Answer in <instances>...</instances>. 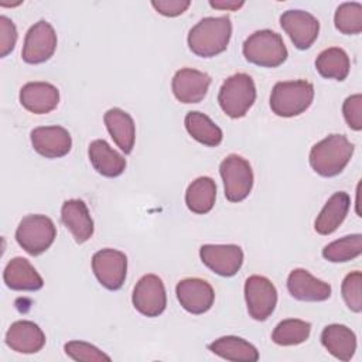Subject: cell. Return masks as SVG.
<instances>
[{"mask_svg":"<svg viewBox=\"0 0 362 362\" xmlns=\"http://www.w3.org/2000/svg\"><path fill=\"white\" fill-rule=\"evenodd\" d=\"M311 324L298 318H288L280 321L272 332L274 344L281 346H291L303 344L308 339Z\"/></svg>","mask_w":362,"mask_h":362,"instance_id":"f546056e","label":"cell"},{"mask_svg":"<svg viewBox=\"0 0 362 362\" xmlns=\"http://www.w3.org/2000/svg\"><path fill=\"white\" fill-rule=\"evenodd\" d=\"M354 154V144L344 134H329L315 143L308 156L311 168L321 177H335L344 171Z\"/></svg>","mask_w":362,"mask_h":362,"instance_id":"7a4b0ae2","label":"cell"},{"mask_svg":"<svg viewBox=\"0 0 362 362\" xmlns=\"http://www.w3.org/2000/svg\"><path fill=\"white\" fill-rule=\"evenodd\" d=\"M175 294L181 307L195 315L209 311L215 301V291L212 286L199 277L180 280L175 287Z\"/></svg>","mask_w":362,"mask_h":362,"instance_id":"5bb4252c","label":"cell"},{"mask_svg":"<svg viewBox=\"0 0 362 362\" xmlns=\"http://www.w3.org/2000/svg\"><path fill=\"white\" fill-rule=\"evenodd\" d=\"M92 270L105 288L116 291L126 280L127 256L117 249H100L92 256Z\"/></svg>","mask_w":362,"mask_h":362,"instance_id":"9c48e42d","label":"cell"},{"mask_svg":"<svg viewBox=\"0 0 362 362\" xmlns=\"http://www.w3.org/2000/svg\"><path fill=\"white\" fill-rule=\"evenodd\" d=\"M242 52L247 62L264 68L280 66L288 57L281 35L272 30H259L250 34L243 42Z\"/></svg>","mask_w":362,"mask_h":362,"instance_id":"277c9868","label":"cell"},{"mask_svg":"<svg viewBox=\"0 0 362 362\" xmlns=\"http://www.w3.org/2000/svg\"><path fill=\"white\" fill-rule=\"evenodd\" d=\"M55 238L57 228L52 219L41 214L24 216L16 229L17 243L31 256H38L48 250Z\"/></svg>","mask_w":362,"mask_h":362,"instance_id":"8992f818","label":"cell"},{"mask_svg":"<svg viewBox=\"0 0 362 362\" xmlns=\"http://www.w3.org/2000/svg\"><path fill=\"white\" fill-rule=\"evenodd\" d=\"M362 253V235L354 233L328 243L322 249V257L332 263H344L356 259Z\"/></svg>","mask_w":362,"mask_h":362,"instance_id":"4dcf8cb0","label":"cell"},{"mask_svg":"<svg viewBox=\"0 0 362 362\" xmlns=\"http://www.w3.org/2000/svg\"><path fill=\"white\" fill-rule=\"evenodd\" d=\"M184 124L188 134L204 146L216 147L222 143L223 133L221 127L215 124L205 113H201L197 110L188 112L185 115Z\"/></svg>","mask_w":362,"mask_h":362,"instance_id":"83f0119b","label":"cell"},{"mask_svg":"<svg viewBox=\"0 0 362 362\" xmlns=\"http://www.w3.org/2000/svg\"><path fill=\"white\" fill-rule=\"evenodd\" d=\"M351 205V198L346 192L338 191L334 192L329 199L325 202L324 208L317 215L314 222V229L320 235L334 233L339 225L345 221Z\"/></svg>","mask_w":362,"mask_h":362,"instance_id":"cb8c5ba5","label":"cell"},{"mask_svg":"<svg viewBox=\"0 0 362 362\" xmlns=\"http://www.w3.org/2000/svg\"><path fill=\"white\" fill-rule=\"evenodd\" d=\"M30 140L33 148L45 158L64 157L72 147L71 134L62 126L35 127L30 133Z\"/></svg>","mask_w":362,"mask_h":362,"instance_id":"9a60e30c","label":"cell"},{"mask_svg":"<svg viewBox=\"0 0 362 362\" xmlns=\"http://www.w3.org/2000/svg\"><path fill=\"white\" fill-rule=\"evenodd\" d=\"M133 307L144 317H158L167 307V294L163 280L157 274H144L134 286Z\"/></svg>","mask_w":362,"mask_h":362,"instance_id":"8fae6325","label":"cell"},{"mask_svg":"<svg viewBox=\"0 0 362 362\" xmlns=\"http://www.w3.org/2000/svg\"><path fill=\"white\" fill-rule=\"evenodd\" d=\"M351 62L348 54L338 47L321 51L315 59V69L322 78L344 81L349 74Z\"/></svg>","mask_w":362,"mask_h":362,"instance_id":"f1b7e54d","label":"cell"},{"mask_svg":"<svg viewBox=\"0 0 362 362\" xmlns=\"http://www.w3.org/2000/svg\"><path fill=\"white\" fill-rule=\"evenodd\" d=\"M208 349L226 361L256 362L259 359V351L256 346L235 335H226L215 339L208 345Z\"/></svg>","mask_w":362,"mask_h":362,"instance_id":"484cf974","label":"cell"},{"mask_svg":"<svg viewBox=\"0 0 362 362\" xmlns=\"http://www.w3.org/2000/svg\"><path fill=\"white\" fill-rule=\"evenodd\" d=\"M216 199V184L211 177H198L195 178L185 191V204L187 208L197 214H208Z\"/></svg>","mask_w":362,"mask_h":362,"instance_id":"4316f807","label":"cell"},{"mask_svg":"<svg viewBox=\"0 0 362 362\" xmlns=\"http://www.w3.org/2000/svg\"><path fill=\"white\" fill-rule=\"evenodd\" d=\"M20 103L34 115H45L57 109L59 90L49 82H27L20 89Z\"/></svg>","mask_w":362,"mask_h":362,"instance_id":"ac0fdd59","label":"cell"},{"mask_svg":"<svg viewBox=\"0 0 362 362\" xmlns=\"http://www.w3.org/2000/svg\"><path fill=\"white\" fill-rule=\"evenodd\" d=\"M61 221L79 245L93 235V219L82 199H66L61 206Z\"/></svg>","mask_w":362,"mask_h":362,"instance_id":"ffe728a7","label":"cell"},{"mask_svg":"<svg viewBox=\"0 0 362 362\" xmlns=\"http://www.w3.org/2000/svg\"><path fill=\"white\" fill-rule=\"evenodd\" d=\"M230 35L232 23L228 16L205 17L188 31L187 42L195 55L212 58L228 48Z\"/></svg>","mask_w":362,"mask_h":362,"instance_id":"6da1fadb","label":"cell"},{"mask_svg":"<svg viewBox=\"0 0 362 362\" xmlns=\"http://www.w3.org/2000/svg\"><path fill=\"white\" fill-rule=\"evenodd\" d=\"M280 25L298 49H308L320 33L317 17L300 8L284 11L280 16Z\"/></svg>","mask_w":362,"mask_h":362,"instance_id":"7c38bea8","label":"cell"},{"mask_svg":"<svg viewBox=\"0 0 362 362\" xmlns=\"http://www.w3.org/2000/svg\"><path fill=\"white\" fill-rule=\"evenodd\" d=\"M151 6L154 10L165 17L181 16L191 6L189 0H153Z\"/></svg>","mask_w":362,"mask_h":362,"instance_id":"8d00e7d4","label":"cell"},{"mask_svg":"<svg viewBox=\"0 0 362 362\" xmlns=\"http://www.w3.org/2000/svg\"><path fill=\"white\" fill-rule=\"evenodd\" d=\"M103 122L117 147L124 154H130L136 140V124L133 117L120 107H112L105 113Z\"/></svg>","mask_w":362,"mask_h":362,"instance_id":"7402d4cb","label":"cell"},{"mask_svg":"<svg viewBox=\"0 0 362 362\" xmlns=\"http://www.w3.org/2000/svg\"><path fill=\"white\" fill-rule=\"evenodd\" d=\"M256 100V86L250 75L238 72L225 79L218 93V103L222 112L232 117H243Z\"/></svg>","mask_w":362,"mask_h":362,"instance_id":"5b68a950","label":"cell"},{"mask_svg":"<svg viewBox=\"0 0 362 362\" xmlns=\"http://www.w3.org/2000/svg\"><path fill=\"white\" fill-rule=\"evenodd\" d=\"M245 4V1L242 0H211L209 6L212 8H218V10H226V11H236L239 10L242 6Z\"/></svg>","mask_w":362,"mask_h":362,"instance_id":"74e56055","label":"cell"},{"mask_svg":"<svg viewBox=\"0 0 362 362\" xmlns=\"http://www.w3.org/2000/svg\"><path fill=\"white\" fill-rule=\"evenodd\" d=\"M245 300L249 315L266 321L277 305V290L267 277L253 274L245 281Z\"/></svg>","mask_w":362,"mask_h":362,"instance_id":"ba28073f","label":"cell"},{"mask_svg":"<svg viewBox=\"0 0 362 362\" xmlns=\"http://www.w3.org/2000/svg\"><path fill=\"white\" fill-rule=\"evenodd\" d=\"M314 86L304 79L280 81L270 93V109L279 117H294L304 113L313 103Z\"/></svg>","mask_w":362,"mask_h":362,"instance_id":"3957f363","label":"cell"},{"mask_svg":"<svg viewBox=\"0 0 362 362\" xmlns=\"http://www.w3.org/2000/svg\"><path fill=\"white\" fill-rule=\"evenodd\" d=\"M57 42L54 27L47 20H40L31 25L25 34L21 58L27 64H42L54 55Z\"/></svg>","mask_w":362,"mask_h":362,"instance_id":"30bf717a","label":"cell"},{"mask_svg":"<svg viewBox=\"0 0 362 362\" xmlns=\"http://www.w3.org/2000/svg\"><path fill=\"white\" fill-rule=\"evenodd\" d=\"M4 341L11 351L18 354H37L45 345V334L35 322L20 320L8 327Z\"/></svg>","mask_w":362,"mask_h":362,"instance_id":"d6986e66","label":"cell"},{"mask_svg":"<svg viewBox=\"0 0 362 362\" xmlns=\"http://www.w3.org/2000/svg\"><path fill=\"white\" fill-rule=\"evenodd\" d=\"M88 156L93 168L103 177L115 178L122 175L126 170V158L102 139L90 141Z\"/></svg>","mask_w":362,"mask_h":362,"instance_id":"603a6c76","label":"cell"},{"mask_svg":"<svg viewBox=\"0 0 362 362\" xmlns=\"http://www.w3.org/2000/svg\"><path fill=\"white\" fill-rule=\"evenodd\" d=\"M219 173L228 201L240 202L249 197L253 188V170L246 158L229 154L219 164Z\"/></svg>","mask_w":362,"mask_h":362,"instance_id":"52a82bcc","label":"cell"},{"mask_svg":"<svg viewBox=\"0 0 362 362\" xmlns=\"http://www.w3.org/2000/svg\"><path fill=\"white\" fill-rule=\"evenodd\" d=\"M321 344L334 358L348 362L356 351V335L346 325L329 324L321 332Z\"/></svg>","mask_w":362,"mask_h":362,"instance_id":"d4e9b609","label":"cell"},{"mask_svg":"<svg viewBox=\"0 0 362 362\" xmlns=\"http://www.w3.org/2000/svg\"><path fill=\"white\" fill-rule=\"evenodd\" d=\"M342 115L346 124L359 132L362 129V95L355 93L348 96L342 105Z\"/></svg>","mask_w":362,"mask_h":362,"instance_id":"e575fe53","label":"cell"},{"mask_svg":"<svg viewBox=\"0 0 362 362\" xmlns=\"http://www.w3.org/2000/svg\"><path fill=\"white\" fill-rule=\"evenodd\" d=\"M288 293L300 301H325L331 297V286L314 277L305 269H294L287 277Z\"/></svg>","mask_w":362,"mask_h":362,"instance_id":"e0dca14e","label":"cell"},{"mask_svg":"<svg viewBox=\"0 0 362 362\" xmlns=\"http://www.w3.org/2000/svg\"><path fill=\"white\" fill-rule=\"evenodd\" d=\"M65 354L74 361L83 362H102L110 361V356L102 352L98 346L85 341H69L64 345Z\"/></svg>","mask_w":362,"mask_h":362,"instance_id":"836d02e7","label":"cell"},{"mask_svg":"<svg viewBox=\"0 0 362 362\" xmlns=\"http://www.w3.org/2000/svg\"><path fill=\"white\" fill-rule=\"evenodd\" d=\"M18 34L16 24L6 16H0V57H7L16 47Z\"/></svg>","mask_w":362,"mask_h":362,"instance_id":"d590c367","label":"cell"},{"mask_svg":"<svg viewBox=\"0 0 362 362\" xmlns=\"http://www.w3.org/2000/svg\"><path fill=\"white\" fill-rule=\"evenodd\" d=\"M335 28L345 35H356L362 31V4L346 1L337 7L334 16Z\"/></svg>","mask_w":362,"mask_h":362,"instance_id":"1f68e13d","label":"cell"},{"mask_svg":"<svg viewBox=\"0 0 362 362\" xmlns=\"http://www.w3.org/2000/svg\"><path fill=\"white\" fill-rule=\"evenodd\" d=\"M6 286L16 291H37L42 288L44 280L35 267L24 257H13L3 272Z\"/></svg>","mask_w":362,"mask_h":362,"instance_id":"44dd1931","label":"cell"},{"mask_svg":"<svg viewBox=\"0 0 362 362\" xmlns=\"http://www.w3.org/2000/svg\"><path fill=\"white\" fill-rule=\"evenodd\" d=\"M341 293L346 307L351 311H362V273L359 270L351 272L345 276L341 286Z\"/></svg>","mask_w":362,"mask_h":362,"instance_id":"d6a6232c","label":"cell"},{"mask_svg":"<svg viewBox=\"0 0 362 362\" xmlns=\"http://www.w3.org/2000/svg\"><path fill=\"white\" fill-rule=\"evenodd\" d=\"M211 76L206 72L182 68L178 69L171 81V89L175 99L181 103H199L208 93Z\"/></svg>","mask_w":362,"mask_h":362,"instance_id":"2e32d148","label":"cell"},{"mask_svg":"<svg viewBox=\"0 0 362 362\" xmlns=\"http://www.w3.org/2000/svg\"><path fill=\"white\" fill-rule=\"evenodd\" d=\"M199 257L209 270L222 277L235 276L243 264V250L238 245H202Z\"/></svg>","mask_w":362,"mask_h":362,"instance_id":"4fadbf2b","label":"cell"}]
</instances>
